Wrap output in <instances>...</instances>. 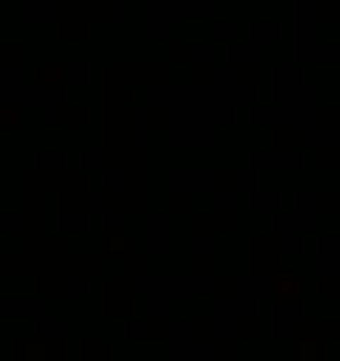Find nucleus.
<instances>
[]
</instances>
